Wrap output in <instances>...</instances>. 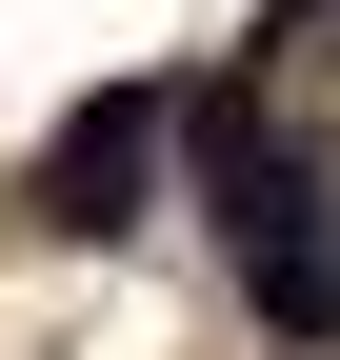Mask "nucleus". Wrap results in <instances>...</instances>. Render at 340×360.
Listing matches in <instances>:
<instances>
[{
	"mask_svg": "<svg viewBox=\"0 0 340 360\" xmlns=\"http://www.w3.org/2000/svg\"><path fill=\"white\" fill-rule=\"evenodd\" d=\"M181 180L240 260V321L280 360H340V180H320V141H280L240 80H181Z\"/></svg>",
	"mask_w": 340,
	"mask_h": 360,
	"instance_id": "nucleus-1",
	"label": "nucleus"
},
{
	"mask_svg": "<svg viewBox=\"0 0 340 360\" xmlns=\"http://www.w3.org/2000/svg\"><path fill=\"white\" fill-rule=\"evenodd\" d=\"M160 180H181V80H100V101L40 141V220H60V240H140Z\"/></svg>",
	"mask_w": 340,
	"mask_h": 360,
	"instance_id": "nucleus-2",
	"label": "nucleus"
},
{
	"mask_svg": "<svg viewBox=\"0 0 340 360\" xmlns=\"http://www.w3.org/2000/svg\"><path fill=\"white\" fill-rule=\"evenodd\" d=\"M301 20H340V0H280V40H301Z\"/></svg>",
	"mask_w": 340,
	"mask_h": 360,
	"instance_id": "nucleus-3",
	"label": "nucleus"
}]
</instances>
